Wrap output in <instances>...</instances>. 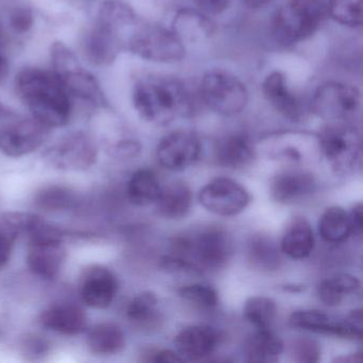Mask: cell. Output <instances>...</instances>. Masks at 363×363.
<instances>
[{
	"label": "cell",
	"instance_id": "cell-1",
	"mask_svg": "<svg viewBox=\"0 0 363 363\" xmlns=\"http://www.w3.org/2000/svg\"><path fill=\"white\" fill-rule=\"evenodd\" d=\"M14 95L28 114L50 129L67 127L76 107L58 76L50 67L27 65L12 79Z\"/></svg>",
	"mask_w": 363,
	"mask_h": 363
},
{
	"label": "cell",
	"instance_id": "cell-2",
	"mask_svg": "<svg viewBox=\"0 0 363 363\" xmlns=\"http://www.w3.org/2000/svg\"><path fill=\"white\" fill-rule=\"evenodd\" d=\"M231 255L228 235L218 227H208L175 238L171 254L161 259L162 269L172 273L201 275L203 271L224 267Z\"/></svg>",
	"mask_w": 363,
	"mask_h": 363
},
{
	"label": "cell",
	"instance_id": "cell-3",
	"mask_svg": "<svg viewBox=\"0 0 363 363\" xmlns=\"http://www.w3.org/2000/svg\"><path fill=\"white\" fill-rule=\"evenodd\" d=\"M48 67L58 76L71 96L76 110L82 108L90 113L108 107L103 84L78 54L77 50L62 40L52 42L48 48Z\"/></svg>",
	"mask_w": 363,
	"mask_h": 363
},
{
	"label": "cell",
	"instance_id": "cell-4",
	"mask_svg": "<svg viewBox=\"0 0 363 363\" xmlns=\"http://www.w3.org/2000/svg\"><path fill=\"white\" fill-rule=\"evenodd\" d=\"M133 109L150 124L164 126L177 116L192 112L191 94L180 80L169 77L142 78L131 93Z\"/></svg>",
	"mask_w": 363,
	"mask_h": 363
},
{
	"label": "cell",
	"instance_id": "cell-5",
	"mask_svg": "<svg viewBox=\"0 0 363 363\" xmlns=\"http://www.w3.org/2000/svg\"><path fill=\"white\" fill-rule=\"evenodd\" d=\"M328 0H288L276 12L274 38L282 45H293L312 37L327 16Z\"/></svg>",
	"mask_w": 363,
	"mask_h": 363
},
{
	"label": "cell",
	"instance_id": "cell-6",
	"mask_svg": "<svg viewBox=\"0 0 363 363\" xmlns=\"http://www.w3.org/2000/svg\"><path fill=\"white\" fill-rule=\"evenodd\" d=\"M125 50L143 60L157 63L179 62L186 48L172 29L140 21L125 40Z\"/></svg>",
	"mask_w": 363,
	"mask_h": 363
},
{
	"label": "cell",
	"instance_id": "cell-7",
	"mask_svg": "<svg viewBox=\"0 0 363 363\" xmlns=\"http://www.w3.org/2000/svg\"><path fill=\"white\" fill-rule=\"evenodd\" d=\"M50 131L29 114L22 116L14 110L0 122V152L11 158L33 154L50 139Z\"/></svg>",
	"mask_w": 363,
	"mask_h": 363
},
{
	"label": "cell",
	"instance_id": "cell-8",
	"mask_svg": "<svg viewBox=\"0 0 363 363\" xmlns=\"http://www.w3.org/2000/svg\"><path fill=\"white\" fill-rule=\"evenodd\" d=\"M199 92L203 104L220 116L241 113L248 104L245 84L224 71L208 72L201 80Z\"/></svg>",
	"mask_w": 363,
	"mask_h": 363
},
{
	"label": "cell",
	"instance_id": "cell-9",
	"mask_svg": "<svg viewBox=\"0 0 363 363\" xmlns=\"http://www.w3.org/2000/svg\"><path fill=\"white\" fill-rule=\"evenodd\" d=\"M99 148L84 131H73L59 139L44 152L46 164L60 171H86L97 160Z\"/></svg>",
	"mask_w": 363,
	"mask_h": 363
},
{
	"label": "cell",
	"instance_id": "cell-10",
	"mask_svg": "<svg viewBox=\"0 0 363 363\" xmlns=\"http://www.w3.org/2000/svg\"><path fill=\"white\" fill-rule=\"evenodd\" d=\"M318 144L325 158L337 173H347L360 157V133L350 125L329 124L320 131Z\"/></svg>",
	"mask_w": 363,
	"mask_h": 363
},
{
	"label": "cell",
	"instance_id": "cell-11",
	"mask_svg": "<svg viewBox=\"0 0 363 363\" xmlns=\"http://www.w3.org/2000/svg\"><path fill=\"white\" fill-rule=\"evenodd\" d=\"M76 50L89 67L106 69L118 60L125 42L120 35L92 20L80 33Z\"/></svg>",
	"mask_w": 363,
	"mask_h": 363
},
{
	"label": "cell",
	"instance_id": "cell-12",
	"mask_svg": "<svg viewBox=\"0 0 363 363\" xmlns=\"http://www.w3.org/2000/svg\"><path fill=\"white\" fill-rule=\"evenodd\" d=\"M62 233L52 226L48 231L31 238L27 263L38 277L54 279L62 269L67 259V250L62 243Z\"/></svg>",
	"mask_w": 363,
	"mask_h": 363
},
{
	"label": "cell",
	"instance_id": "cell-13",
	"mask_svg": "<svg viewBox=\"0 0 363 363\" xmlns=\"http://www.w3.org/2000/svg\"><path fill=\"white\" fill-rule=\"evenodd\" d=\"M360 105V93L354 86L328 82L318 86L310 104L311 111L327 121L345 120Z\"/></svg>",
	"mask_w": 363,
	"mask_h": 363
},
{
	"label": "cell",
	"instance_id": "cell-14",
	"mask_svg": "<svg viewBox=\"0 0 363 363\" xmlns=\"http://www.w3.org/2000/svg\"><path fill=\"white\" fill-rule=\"evenodd\" d=\"M250 197L247 191L229 178H216L199 193V201L208 211L222 216H233L241 213Z\"/></svg>",
	"mask_w": 363,
	"mask_h": 363
},
{
	"label": "cell",
	"instance_id": "cell-15",
	"mask_svg": "<svg viewBox=\"0 0 363 363\" xmlns=\"http://www.w3.org/2000/svg\"><path fill=\"white\" fill-rule=\"evenodd\" d=\"M201 150V142L194 133L176 131L161 140L157 148V158L169 171H184L196 162Z\"/></svg>",
	"mask_w": 363,
	"mask_h": 363
},
{
	"label": "cell",
	"instance_id": "cell-16",
	"mask_svg": "<svg viewBox=\"0 0 363 363\" xmlns=\"http://www.w3.org/2000/svg\"><path fill=\"white\" fill-rule=\"evenodd\" d=\"M118 290V278L113 272L101 265H93L82 275L80 298L89 307L105 309L111 305Z\"/></svg>",
	"mask_w": 363,
	"mask_h": 363
},
{
	"label": "cell",
	"instance_id": "cell-17",
	"mask_svg": "<svg viewBox=\"0 0 363 363\" xmlns=\"http://www.w3.org/2000/svg\"><path fill=\"white\" fill-rule=\"evenodd\" d=\"M220 342V335L211 326L196 325L184 328L175 339L176 350L184 360L199 361L209 356Z\"/></svg>",
	"mask_w": 363,
	"mask_h": 363
},
{
	"label": "cell",
	"instance_id": "cell-18",
	"mask_svg": "<svg viewBox=\"0 0 363 363\" xmlns=\"http://www.w3.org/2000/svg\"><path fill=\"white\" fill-rule=\"evenodd\" d=\"M262 91L272 107L284 118L292 122H299L305 118L303 105L289 89L284 74L280 72L269 74L263 82Z\"/></svg>",
	"mask_w": 363,
	"mask_h": 363
},
{
	"label": "cell",
	"instance_id": "cell-19",
	"mask_svg": "<svg viewBox=\"0 0 363 363\" xmlns=\"http://www.w3.org/2000/svg\"><path fill=\"white\" fill-rule=\"evenodd\" d=\"M40 323L48 330L61 335H76L86 328L88 316L79 306L57 303L42 312Z\"/></svg>",
	"mask_w": 363,
	"mask_h": 363
},
{
	"label": "cell",
	"instance_id": "cell-20",
	"mask_svg": "<svg viewBox=\"0 0 363 363\" xmlns=\"http://www.w3.org/2000/svg\"><path fill=\"white\" fill-rule=\"evenodd\" d=\"M315 188V180L311 174L303 171H286L274 178L271 194L278 203H293L311 195Z\"/></svg>",
	"mask_w": 363,
	"mask_h": 363
},
{
	"label": "cell",
	"instance_id": "cell-21",
	"mask_svg": "<svg viewBox=\"0 0 363 363\" xmlns=\"http://www.w3.org/2000/svg\"><path fill=\"white\" fill-rule=\"evenodd\" d=\"M93 21L111 29L124 39L140 22L135 9L124 0H101L95 8Z\"/></svg>",
	"mask_w": 363,
	"mask_h": 363
},
{
	"label": "cell",
	"instance_id": "cell-22",
	"mask_svg": "<svg viewBox=\"0 0 363 363\" xmlns=\"http://www.w3.org/2000/svg\"><path fill=\"white\" fill-rule=\"evenodd\" d=\"M172 30L182 43H195L209 39L216 30V25L201 10L182 9L176 13Z\"/></svg>",
	"mask_w": 363,
	"mask_h": 363
},
{
	"label": "cell",
	"instance_id": "cell-23",
	"mask_svg": "<svg viewBox=\"0 0 363 363\" xmlns=\"http://www.w3.org/2000/svg\"><path fill=\"white\" fill-rule=\"evenodd\" d=\"M256 158V150L247 135L235 133L224 138L216 147L218 164L228 169H239L250 167Z\"/></svg>",
	"mask_w": 363,
	"mask_h": 363
},
{
	"label": "cell",
	"instance_id": "cell-24",
	"mask_svg": "<svg viewBox=\"0 0 363 363\" xmlns=\"http://www.w3.org/2000/svg\"><path fill=\"white\" fill-rule=\"evenodd\" d=\"M159 214L167 220H180L189 213L192 205L190 188L182 182H174L161 189L156 201Z\"/></svg>",
	"mask_w": 363,
	"mask_h": 363
},
{
	"label": "cell",
	"instance_id": "cell-25",
	"mask_svg": "<svg viewBox=\"0 0 363 363\" xmlns=\"http://www.w3.org/2000/svg\"><path fill=\"white\" fill-rule=\"evenodd\" d=\"M86 344L91 352L110 356L122 352L126 345L124 331L114 323H101L89 331Z\"/></svg>",
	"mask_w": 363,
	"mask_h": 363
},
{
	"label": "cell",
	"instance_id": "cell-26",
	"mask_svg": "<svg viewBox=\"0 0 363 363\" xmlns=\"http://www.w3.org/2000/svg\"><path fill=\"white\" fill-rule=\"evenodd\" d=\"M314 247V235L309 223L303 218L292 220L281 241V250L293 259H305Z\"/></svg>",
	"mask_w": 363,
	"mask_h": 363
},
{
	"label": "cell",
	"instance_id": "cell-27",
	"mask_svg": "<svg viewBox=\"0 0 363 363\" xmlns=\"http://www.w3.org/2000/svg\"><path fill=\"white\" fill-rule=\"evenodd\" d=\"M284 352V342L269 329H258L246 342V359L250 362H275Z\"/></svg>",
	"mask_w": 363,
	"mask_h": 363
},
{
	"label": "cell",
	"instance_id": "cell-28",
	"mask_svg": "<svg viewBox=\"0 0 363 363\" xmlns=\"http://www.w3.org/2000/svg\"><path fill=\"white\" fill-rule=\"evenodd\" d=\"M290 325L293 328L343 337L342 320H333L327 314L316 310L294 312L291 315Z\"/></svg>",
	"mask_w": 363,
	"mask_h": 363
},
{
	"label": "cell",
	"instance_id": "cell-29",
	"mask_svg": "<svg viewBox=\"0 0 363 363\" xmlns=\"http://www.w3.org/2000/svg\"><path fill=\"white\" fill-rule=\"evenodd\" d=\"M156 174L150 169H140L133 174L127 186L129 201L135 206H148L156 203L160 194Z\"/></svg>",
	"mask_w": 363,
	"mask_h": 363
},
{
	"label": "cell",
	"instance_id": "cell-30",
	"mask_svg": "<svg viewBox=\"0 0 363 363\" xmlns=\"http://www.w3.org/2000/svg\"><path fill=\"white\" fill-rule=\"evenodd\" d=\"M318 231L323 239L330 243L345 241L352 233L350 214L341 207L328 208L320 218Z\"/></svg>",
	"mask_w": 363,
	"mask_h": 363
},
{
	"label": "cell",
	"instance_id": "cell-31",
	"mask_svg": "<svg viewBox=\"0 0 363 363\" xmlns=\"http://www.w3.org/2000/svg\"><path fill=\"white\" fill-rule=\"evenodd\" d=\"M158 298L150 291L140 293L129 303L127 318L140 328L150 329L158 323Z\"/></svg>",
	"mask_w": 363,
	"mask_h": 363
},
{
	"label": "cell",
	"instance_id": "cell-32",
	"mask_svg": "<svg viewBox=\"0 0 363 363\" xmlns=\"http://www.w3.org/2000/svg\"><path fill=\"white\" fill-rule=\"evenodd\" d=\"M360 289L358 278L350 274H340L329 279L323 280L318 286L320 301L328 306H337L344 296L354 294Z\"/></svg>",
	"mask_w": 363,
	"mask_h": 363
},
{
	"label": "cell",
	"instance_id": "cell-33",
	"mask_svg": "<svg viewBox=\"0 0 363 363\" xmlns=\"http://www.w3.org/2000/svg\"><path fill=\"white\" fill-rule=\"evenodd\" d=\"M3 18L14 42L27 39L37 26L35 10L27 5L13 6Z\"/></svg>",
	"mask_w": 363,
	"mask_h": 363
},
{
	"label": "cell",
	"instance_id": "cell-34",
	"mask_svg": "<svg viewBox=\"0 0 363 363\" xmlns=\"http://www.w3.org/2000/svg\"><path fill=\"white\" fill-rule=\"evenodd\" d=\"M3 222L12 235H28L30 239L50 227L42 216L29 212H7L4 214Z\"/></svg>",
	"mask_w": 363,
	"mask_h": 363
},
{
	"label": "cell",
	"instance_id": "cell-35",
	"mask_svg": "<svg viewBox=\"0 0 363 363\" xmlns=\"http://www.w3.org/2000/svg\"><path fill=\"white\" fill-rule=\"evenodd\" d=\"M77 203V196L71 189L50 186L42 189L35 195V205L45 211H62L71 209Z\"/></svg>",
	"mask_w": 363,
	"mask_h": 363
},
{
	"label": "cell",
	"instance_id": "cell-36",
	"mask_svg": "<svg viewBox=\"0 0 363 363\" xmlns=\"http://www.w3.org/2000/svg\"><path fill=\"white\" fill-rule=\"evenodd\" d=\"M277 306L269 297H250L245 303L244 315L257 329H269L275 320Z\"/></svg>",
	"mask_w": 363,
	"mask_h": 363
},
{
	"label": "cell",
	"instance_id": "cell-37",
	"mask_svg": "<svg viewBox=\"0 0 363 363\" xmlns=\"http://www.w3.org/2000/svg\"><path fill=\"white\" fill-rule=\"evenodd\" d=\"M327 13L343 26L360 27L363 18V0H328Z\"/></svg>",
	"mask_w": 363,
	"mask_h": 363
},
{
	"label": "cell",
	"instance_id": "cell-38",
	"mask_svg": "<svg viewBox=\"0 0 363 363\" xmlns=\"http://www.w3.org/2000/svg\"><path fill=\"white\" fill-rule=\"evenodd\" d=\"M248 255L252 264L261 269L271 271L277 269L279 264V256L275 244L265 237L258 235L252 238L248 247Z\"/></svg>",
	"mask_w": 363,
	"mask_h": 363
},
{
	"label": "cell",
	"instance_id": "cell-39",
	"mask_svg": "<svg viewBox=\"0 0 363 363\" xmlns=\"http://www.w3.org/2000/svg\"><path fill=\"white\" fill-rule=\"evenodd\" d=\"M180 297L201 308H214L218 303V292L206 284H191L179 290Z\"/></svg>",
	"mask_w": 363,
	"mask_h": 363
},
{
	"label": "cell",
	"instance_id": "cell-40",
	"mask_svg": "<svg viewBox=\"0 0 363 363\" xmlns=\"http://www.w3.org/2000/svg\"><path fill=\"white\" fill-rule=\"evenodd\" d=\"M292 354L298 362H316L320 356V345L314 340H297L292 346Z\"/></svg>",
	"mask_w": 363,
	"mask_h": 363
},
{
	"label": "cell",
	"instance_id": "cell-41",
	"mask_svg": "<svg viewBox=\"0 0 363 363\" xmlns=\"http://www.w3.org/2000/svg\"><path fill=\"white\" fill-rule=\"evenodd\" d=\"M342 325H343V337L352 340L362 339V310L356 309L350 312L344 320H342Z\"/></svg>",
	"mask_w": 363,
	"mask_h": 363
},
{
	"label": "cell",
	"instance_id": "cell-42",
	"mask_svg": "<svg viewBox=\"0 0 363 363\" xmlns=\"http://www.w3.org/2000/svg\"><path fill=\"white\" fill-rule=\"evenodd\" d=\"M21 347H22L23 352L27 357L31 356L33 358H37V357L43 356L46 354L48 350V344L45 340H42L41 337H37V335H27L21 341Z\"/></svg>",
	"mask_w": 363,
	"mask_h": 363
},
{
	"label": "cell",
	"instance_id": "cell-43",
	"mask_svg": "<svg viewBox=\"0 0 363 363\" xmlns=\"http://www.w3.org/2000/svg\"><path fill=\"white\" fill-rule=\"evenodd\" d=\"M141 152L139 142L133 140H124L118 142L111 147L112 156L118 159H131L137 157Z\"/></svg>",
	"mask_w": 363,
	"mask_h": 363
},
{
	"label": "cell",
	"instance_id": "cell-44",
	"mask_svg": "<svg viewBox=\"0 0 363 363\" xmlns=\"http://www.w3.org/2000/svg\"><path fill=\"white\" fill-rule=\"evenodd\" d=\"M233 0H195L199 9L207 16H218L226 11Z\"/></svg>",
	"mask_w": 363,
	"mask_h": 363
},
{
	"label": "cell",
	"instance_id": "cell-45",
	"mask_svg": "<svg viewBox=\"0 0 363 363\" xmlns=\"http://www.w3.org/2000/svg\"><path fill=\"white\" fill-rule=\"evenodd\" d=\"M144 361H152V362H182L184 359L178 354L177 352L167 350H150L144 354Z\"/></svg>",
	"mask_w": 363,
	"mask_h": 363
},
{
	"label": "cell",
	"instance_id": "cell-46",
	"mask_svg": "<svg viewBox=\"0 0 363 363\" xmlns=\"http://www.w3.org/2000/svg\"><path fill=\"white\" fill-rule=\"evenodd\" d=\"M16 235L11 233H0V269H4L11 258Z\"/></svg>",
	"mask_w": 363,
	"mask_h": 363
},
{
	"label": "cell",
	"instance_id": "cell-47",
	"mask_svg": "<svg viewBox=\"0 0 363 363\" xmlns=\"http://www.w3.org/2000/svg\"><path fill=\"white\" fill-rule=\"evenodd\" d=\"M363 208L362 203H359L352 208L350 214V225H352V233L361 237L363 230Z\"/></svg>",
	"mask_w": 363,
	"mask_h": 363
},
{
	"label": "cell",
	"instance_id": "cell-48",
	"mask_svg": "<svg viewBox=\"0 0 363 363\" xmlns=\"http://www.w3.org/2000/svg\"><path fill=\"white\" fill-rule=\"evenodd\" d=\"M11 75V61L9 55L0 52V86L5 84Z\"/></svg>",
	"mask_w": 363,
	"mask_h": 363
},
{
	"label": "cell",
	"instance_id": "cell-49",
	"mask_svg": "<svg viewBox=\"0 0 363 363\" xmlns=\"http://www.w3.org/2000/svg\"><path fill=\"white\" fill-rule=\"evenodd\" d=\"M274 0H245V4L248 8H252V9H260V8L267 7Z\"/></svg>",
	"mask_w": 363,
	"mask_h": 363
},
{
	"label": "cell",
	"instance_id": "cell-50",
	"mask_svg": "<svg viewBox=\"0 0 363 363\" xmlns=\"http://www.w3.org/2000/svg\"><path fill=\"white\" fill-rule=\"evenodd\" d=\"M362 360V356H361V352H358V354H348L347 357L342 356L339 357V358L335 359V361L337 362H359V361Z\"/></svg>",
	"mask_w": 363,
	"mask_h": 363
},
{
	"label": "cell",
	"instance_id": "cell-51",
	"mask_svg": "<svg viewBox=\"0 0 363 363\" xmlns=\"http://www.w3.org/2000/svg\"><path fill=\"white\" fill-rule=\"evenodd\" d=\"M13 111L14 110L9 105L0 99V122L8 118Z\"/></svg>",
	"mask_w": 363,
	"mask_h": 363
},
{
	"label": "cell",
	"instance_id": "cell-52",
	"mask_svg": "<svg viewBox=\"0 0 363 363\" xmlns=\"http://www.w3.org/2000/svg\"><path fill=\"white\" fill-rule=\"evenodd\" d=\"M78 1H89V0H78Z\"/></svg>",
	"mask_w": 363,
	"mask_h": 363
}]
</instances>
